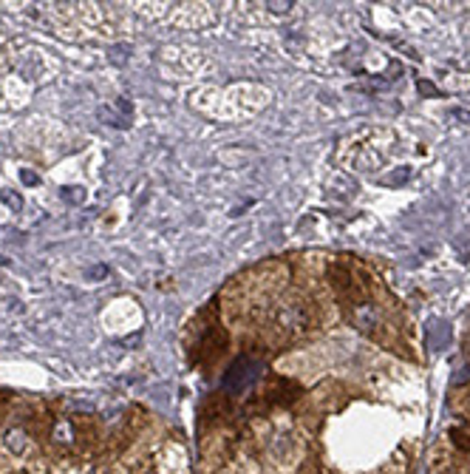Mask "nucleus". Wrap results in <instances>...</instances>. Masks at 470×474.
Segmentation results:
<instances>
[{
  "label": "nucleus",
  "instance_id": "1",
  "mask_svg": "<svg viewBox=\"0 0 470 474\" xmlns=\"http://www.w3.org/2000/svg\"><path fill=\"white\" fill-rule=\"evenodd\" d=\"M258 375H261V364L258 361H253V358H238L227 369V375H224V389L233 392V395H238V392H244V389L253 387V383L258 380Z\"/></svg>",
  "mask_w": 470,
  "mask_h": 474
},
{
  "label": "nucleus",
  "instance_id": "2",
  "mask_svg": "<svg viewBox=\"0 0 470 474\" xmlns=\"http://www.w3.org/2000/svg\"><path fill=\"white\" fill-rule=\"evenodd\" d=\"M3 446L12 452V455H23L26 452V446H28V437H26V432L20 429V426H12V429H6V434H3Z\"/></svg>",
  "mask_w": 470,
  "mask_h": 474
},
{
  "label": "nucleus",
  "instance_id": "3",
  "mask_svg": "<svg viewBox=\"0 0 470 474\" xmlns=\"http://www.w3.org/2000/svg\"><path fill=\"white\" fill-rule=\"evenodd\" d=\"M71 437H74V432H71V423L60 421V423L54 426V440H57V443H71Z\"/></svg>",
  "mask_w": 470,
  "mask_h": 474
},
{
  "label": "nucleus",
  "instance_id": "4",
  "mask_svg": "<svg viewBox=\"0 0 470 474\" xmlns=\"http://www.w3.org/2000/svg\"><path fill=\"white\" fill-rule=\"evenodd\" d=\"M408 176H411V170H408V168H399L397 173L386 176V185H402L405 179H408Z\"/></svg>",
  "mask_w": 470,
  "mask_h": 474
},
{
  "label": "nucleus",
  "instance_id": "5",
  "mask_svg": "<svg viewBox=\"0 0 470 474\" xmlns=\"http://www.w3.org/2000/svg\"><path fill=\"white\" fill-rule=\"evenodd\" d=\"M0 199H3L6 204H12L15 211H20V207H23V202H20V196H17L15 191H3V193H0Z\"/></svg>",
  "mask_w": 470,
  "mask_h": 474
},
{
  "label": "nucleus",
  "instance_id": "6",
  "mask_svg": "<svg viewBox=\"0 0 470 474\" xmlns=\"http://www.w3.org/2000/svg\"><path fill=\"white\" fill-rule=\"evenodd\" d=\"M417 88H419V91H422L425 97H436V94H440V91H436V88H433L428 80H419V82H417Z\"/></svg>",
  "mask_w": 470,
  "mask_h": 474
},
{
  "label": "nucleus",
  "instance_id": "7",
  "mask_svg": "<svg viewBox=\"0 0 470 474\" xmlns=\"http://www.w3.org/2000/svg\"><path fill=\"white\" fill-rule=\"evenodd\" d=\"M20 179H23L26 185H37V182H40V176H37V173H31V170H26V168H23V170H20Z\"/></svg>",
  "mask_w": 470,
  "mask_h": 474
},
{
  "label": "nucleus",
  "instance_id": "8",
  "mask_svg": "<svg viewBox=\"0 0 470 474\" xmlns=\"http://www.w3.org/2000/svg\"><path fill=\"white\" fill-rule=\"evenodd\" d=\"M62 196H66L69 202H82L85 199V191L82 188H77V191H62Z\"/></svg>",
  "mask_w": 470,
  "mask_h": 474
},
{
  "label": "nucleus",
  "instance_id": "9",
  "mask_svg": "<svg viewBox=\"0 0 470 474\" xmlns=\"http://www.w3.org/2000/svg\"><path fill=\"white\" fill-rule=\"evenodd\" d=\"M269 6V12H275V15H287L289 9H292V3H266Z\"/></svg>",
  "mask_w": 470,
  "mask_h": 474
},
{
  "label": "nucleus",
  "instance_id": "10",
  "mask_svg": "<svg viewBox=\"0 0 470 474\" xmlns=\"http://www.w3.org/2000/svg\"><path fill=\"white\" fill-rule=\"evenodd\" d=\"M451 116H456V120H459V123H470V111H462V108L451 111Z\"/></svg>",
  "mask_w": 470,
  "mask_h": 474
},
{
  "label": "nucleus",
  "instance_id": "11",
  "mask_svg": "<svg viewBox=\"0 0 470 474\" xmlns=\"http://www.w3.org/2000/svg\"><path fill=\"white\" fill-rule=\"evenodd\" d=\"M88 276H100V279H102V276H108V267H91Z\"/></svg>",
  "mask_w": 470,
  "mask_h": 474
}]
</instances>
